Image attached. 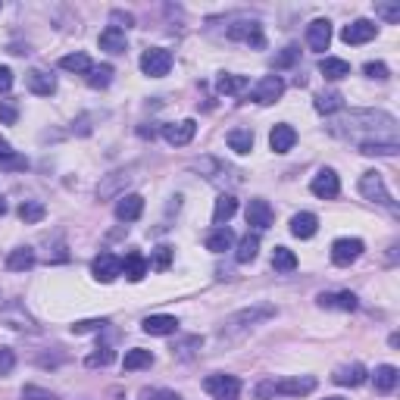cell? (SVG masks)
Here are the masks:
<instances>
[{
  "instance_id": "cell-22",
  "label": "cell",
  "mask_w": 400,
  "mask_h": 400,
  "mask_svg": "<svg viewBox=\"0 0 400 400\" xmlns=\"http://www.w3.org/2000/svg\"><path fill=\"white\" fill-rule=\"evenodd\" d=\"M316 228H319V219L312 216V212H297V216L291 219V235L294 238H312L316 235Z\"/></svg>"
},
{
  "instance_id": "cell-44",
  "label": "cell",
  "mask_w": 400,
  "mask_h": 400,
  "mask_svg": "<svg viewBox=\"0 0 400 400\" xmlns=\"http://www.w3.org/2000/svg\"><path fill=\"white\" fill-rule=\"evenodd\" d=\"M19 119V106L12 100H0V122L3 125H16Z\"/></svg>"
},
{
  "instance_id": "cell-42",
  "label": "cell",
  "mask_w": 400,
  "mask_h": 400,
  "mask_svg": "<svg viewBox=\"0 0 400 400\" xmlns=\"http://www.w3.org/2000/svg\"><path fill=\"white\" fill-rule=\"evenodd\" d=\"M300 60V47H294V44H288L285 50H281L278 56H275V69H288V66H294V62Z\"/></svg>"
},
{
  "instance_id": "cell-11",
  "label": "cell",
  "mask_w": 400,
  "mask_h": 400,
  "mask_svg": "<svg viewBox=\"0 0 400 400\" xmlns=\"http://www.w3.org/2000/svg\"><path fill=\"white\" fill-rule=\"evenodd\" d=\"M285 94V81L278 78V75H266V78H260V85L253 88V100L256 103H275V100Z\"/></svg>"
},
{
  "instance_id": "cell-13",
  "label": "cell",
  "mask_w": 400,
  "mask_h": 400,
  "mask_svg": "<svg viewBox=\"0 0 400 400\" xmlns=\"http://www.w3.org/2000/svg\"><path fill=\"white\" fill-rule=\"evenodd\" d=\"M375 31H378V25H375V22H369V19H356V22L344 25L341 38L347 44H366V41H372V38H375Z\"/></svg>"
},
{
  "instance_id": "cell-14",
  "label": "cell",
  "mask_w": 400,
  "mask_h": 400,
  "mask_svg": "<svg viewBox=\"0 0 400 400\" xmlns=\"http://www.w3.org/2000/svg\"><path fill=\"white\" fill-rule=\"evenodd\" d=\"M25 85H28V91L38 94V97H50V94L56 91V78L50 72H44V69H31Z\"/></svg>"
},
{
  "instance_id": "cell-27",
  "label": "cell",
  "mask_w": 400,
  "mask_h": 400,
  "mask_svg": "<svg viewBox=\"0 0 400 400\" xmlns=\"http://www.w3.org/2000/svg\"><path fill=\"white\" fill-rule=\"evenodd\" d=\"M3 322H10V328H28L35 331V322H31V316L22 310V303H10L3 310Z\"/></svg>"
},
{
  "instance_id": "cell-9",
  "label": "cell",
  "mask_w": 400,
  "mask_h": 400,
  "mask_svg": "<svg viewBox=\"0 0 400 400\" xmlns=\"http://www.w3.org/2000/svg\"><path fill=\"white\" fill-rule=\"evenodd\" d=\"M306 44H310V50H316V53L328 50V44H331V22L328 19H312V22L306 25Z\"/></svg>"
},
{
  "instance_id": "cell-12",
  "label": "cell",
  "mask_w": 400,
  "mask_h": 400,
  "mask_svg": "<svg viewBox=\"0 0 400 400\" xmlns=\"http://www.w3.org/2000/svg\"><path fill=\"white\" fill-rule=\"evenodd\" d=\"M272 219H275L272 206H269L262 197H253V200L247 203V225H253L256 231L269 228V225H272Z\"/></svg>"
},
{
  "instance_id": "cell-24",
  "label": "cell",
  "mask_w": 400,
  "mask_h": 400,
  "mask_svg": "<svg viewBox=\"0 0 400 400\" xmlns=\"http://www.w3.org/2000/svg\"><path fill=\"white\" fill-rule=\"evenodd\" d=\"M319 72H322L325 78H331V81L347 78V75H350V62L347 60H338V56H325V60L319 62Z\"/></svg>"
},
{
  "instance_id": "cell-39",
  "label": "cell",
  "mask_w": 400,
  "mask_h": 400,
  "mask_svg": "<svg viewBox=\"0 0 400 400\" xmlns=\"http://www.w3.org/2000/svg\"><path fill=\"white\" fill-rule=\"evenodd\" d=\"M112 81V66L110 62H103V66H91V72H88V85L91 88H106Z\"/></svg>"
},
{
  "instance_id": "cell-55",
  "label": "cell",
  "mask_w": 400,
  "mask_h": 400,
  "mask_svg": "<svg viewBox=\"0 0 400 400\" xmlns=\"http://www.w3.org/2000/svg\"><path fill=\"white\" fill-rule=\"evenodd\" d=\"M325 400H344V397H325Z\"/></svg>"
},
{
  "instance_id": "cell-45",
  "label": "cell",
  "mask_w": 400,
  "mask_h": 400,
  "mask_svg": "<svg viewBox=\"0 0 400 400\" xmlns=\"http://www.w3.org/2000/svg\"><path fill=\"white\" fill-rule=\"evenodd\" d=\"M106 325V319H81V322L72 325L75 335H88V331H100Z\"/></svg>"
},
{
  "instance_id": "cell-47",
  "label": "cell",
  "mask_w": 400,
  "mask_h": 400,
  "mask_svg": "<svg viewBox=\"0 0 400 400\" xmlns=\"http://www.w3.org/2000/svg\"><path fill=\"white\" fill-rule=\"evenodd\" d=\"M375 12L385 16L388 22H397V19H400V6L397 3H375Z\"/></svg>"
},
{
  "instance_id": "cell-51",
  "label": "cell",
  "mask_w": 400,
  "mask_h": 400,
  "mask_svg": "<svg viewBox=\"0 0 400 400\" xmlns=\"http://www.w3.org/2000/svg\"><path fill=\"white\" fill-rule=\"evenodd\" d=\"M0 166H3V169H25V166H28V160H25V156H6Z\"/></svg>"
},
{
  "instance_id": "cell-53",
  "label": "cell",
  "mask_w": 400,
  "mask_h": 400,
  "mask_svg": "<svg viewBox=\"0 0 400 400\" xmlns=\"http://www.w3.org/2000/svg\"><path fill=\"white\" fill-rule=\"evenodd\" d=\"M6 156H12V150H10V141H6V138H0V162H3Z\"/></svg>"
},
{
  "instance_id": "cell-40",
  "label": "cell",
  "mask_w": 400,
  "mask_h": 400,
  "mask_svg": "<svg viewBox=\"0 0 400 400\" xmlns=\"http://www.w3.org/2000/svg\"><path fill=\"white\" fill-rule=\"evenodd\" d=\"M116 360V353H112V347H106V344H100V347H94V353L85 360L88 369H97V366H110V362Z\"/></svg>"
},
{
  "instance_id": "cell-21",
  "label": "cell",
  "mask_w": 400,
  "mask_h": 400,
  "mask_svg": "<svg viewBox=\"0 0 400 400\" xmlns=\"http://www.w3.org/2000/svg\"><path fill=\"white\" fill-rule=\"evenodd\" d=\"M141 328L147 331V335H172V331L178 328V319L175 316H147L141 322Z\"/></svg>"
},
{
  "instance_id": "cell-29",
  "label": "cell",
  "mask_w": 400,
  "mask_h": 400,
  "mask_svg": "<svg viewBox=\"0 0 400 400\" xmlns=\"http://www.w3.org/2000/svg\"><path fill=\"white\" fill-rule=\"evenodd\" d=\"M228 147L235 150V153H250L253 150V131L250 128H235V131H228Z\"/></svg>"
},
{
  "instance_id": "cell-26",
  "label": "cell",
  "mask_w": 400,
  "mask_h": 400,
  "mask_svg": "<svg viewBox=\"0 0 400 400\" xmlns=\"http://www.w3.org/2000/svg\"><path fill=\"white\" fill-rule=\"evenodd\" d=\"M216 88H219V94H244L250 88V81H247V75L225 72V75H219V78H216Z\"/></svg>"
},
{
  "instance_id": "cell-46",
  "label": "cell",
  "mask_w": 400,
  "mask_h": 400,
  "mask_svg": "<svg viewBox=\"0 0 400 400\" xmlns=\"http://www.w3.org/2000/svg\"><path fill=\"white\" fill-rule=\"evenodd\" d=\"M16 369V353L10 347H0V375H10Z\"/></svg>"
},
{
  "instance_id": "cell-18",
  "label": "cell",
  "mask_w": 400,
  "mask_h": 400,
  "mask_svg": "<svg viewBox=\"0 0 400 400\" xmlns=\"http://www.w3.org/2000/svg\"><path fill=\"white\" fill-rule=\"evenodd\" d=\"M319 306H328V310H356L360 300L353 291H338V294H319Z\"/></svg>"
},
{
  "instance_id": "cell-2",
  "label": "cell",
  "mask_w": 400,
  "mask_h": 400,
  "mask_svg": "<svg viewBox=\"0 0 400 400\" xmlns=\"http://www.w3.org/2000/svg\"><path fill=\"white\" fill-rule=\"evenodd\" d=\"M360 194H362L366 200H372V203H381V206H388V210H397L378 172H362V178H360Z\"/></svg>"
},
{
  "instance_id": "cell-6",
  "label": "cell",
  "mask_w": 400,
  "mask_h": 400,
  "mask_svg": "<svg viewBox=\"0 0 400 400\" xmlns=\"http://www.w3.org/2000/svg\"><path fill=\"white\" fill-rule=\"evenodd\" d=\"M91 272H94V278H97V281L110 285V281H116L119 275H122V260L112 256V253H100V256H94Z\"/></svg>"
},
{
  "instance_id": "cell-50",
  "label": "cell",
  "mask_w": 400,
  "mask_h": 400,
  "mask_svg": "<svg viewBox=\"0 0 400 400\" xmlns=\"http://www.w3.org/2000/svg\"><path fill=\"white\" fill-rule=\"evenodd\" d=\"M112 22H119L116 28H128V25H135V16H131V12H122V10H112Z\"/></svg>"
},
{
  "instance_id": "cell-28",
  "label": "cell",
  "mask_w": 400,
  "mask_h": 400,
  "mask_svg": "<svg viewBox=\"0 0 400 400\" xmlns=\"http://www.w3.org/2000/svg\"><path fill=\"white\" fill-rule=\"evenodd\" d=\"M256 253H260V235L247 231V235L241 238V244H238V250H235V260L238 262H250V260H256Z\"/></svg>"
},
{
  "instance_id": "cell-15",
  "label": "cell",
  "mask_w": 400,
  "mask_h": 400,
  "mask_svg": "<svg viewBox=\"0 0 400 400\" xmlns=\"http://www.w3.org/2000/svg\"><path fill=\"white\" fill-rule=\"evenodd\" d=\"M141 212H144V197H141V194H122V197H119L116 216L122 219V222H135Z\"/></svg>"
},
{
  "instance_id": "cell-33",
  "label": "cell",
  "mask_w": 400,
  "mask_h": 400,
  "mask_svg": "<svg viewBox=\"0 0 400 400\" xmlns=\"http://www.w3.org/2000/svg\"><path fill=\"white\" fill-rule=\"evenodd\" d=\"M60 66L66 69V72H75V75H88V72H91V60H88V53H66L60 60Z\"/></svg>"
},
{
  "instance_id": "cell-49",
  "label": "cell",
  "mask_w": 400,
  "mask_h": 400,
  "mask_svg": "<svg viewBox=\"0 0 400 400\" xmlns=\"http://www.w3.org/2000/svg\"><path fill=\"white\" fill-rule=\"evenodd\" d=\"M12 88V69L10 66H0V94H6Z\"/></svg>"
},
{
  "instance_id": "cell-41",
  "label": "cell",
  "mask_w": 400,
  "mask_h": 400,
  "mask_svg": "<svg viewBox=\"0 0 400 400\" xmlns=\"http://www.w3.org/2000/svg\"><path fill=\"white\" fill-rule=\"evenodd\" d=\"M169 262H172V247H166V244H160V247L153 250V256H150V262H147V266H150V269H156V272H166V269H169Z\"/></svg>"
},
{
  "instance_id": "cell-48",
  "label": "cell",
  "mask_w": 400,
  "mask_h": 400,
  "mask_svg": "<svg viewBox=\"0 0 400 400\" xmlns=\"http://www.w3.org/2000/svg\"><path fill=\"white\" fill-rule=\"evenodd\" d=\"M362 72H366L369 78H388V66H385V62H366V66H362Z\"/></svg>"
},
{
  "instance_id": "cell-3",
  "label": "cell",
  "mask_w": 400,
  "mask_h": 400,
  "mask_svg": "<svg viewBox=\"0 0 400 400\" xmlns=\"http://www.w3.org/2000/svg\"><path fill=\"white\" fill-rule=\"evenodd\" d=\"M141 69L144 75H150V78H162V75H169V69H172V53L162 47H150L141 53Z\"/></svg>"
},
{
  "instance_id": "cell-16",
  "label": "cell",
  "mask_w": 400,
  "mask_h": 400,
  "mask_svg": "<svg viewBox=\"0 0 400 400\" xmlns=\"http://www.w3.org/2000/svg\"><path fill=\"white\" fill-rule=\"evenodd\" d=\"M294 144H297V131H294L291 125H275V128L269 131V147H272L275 153H288Z\"/></svg>"
},
{
  "instance_id": "cell-52",
  "label": "cell",
  "mask_w": 400,
  "mask_h": 400,
  "mask_svg": "<svg viewBox=\"0 0 400 400\" xmlns=\"http://www.w3.org/2000/svg\"><path fill=\"white\" fill-rule=\"evenodd\" d=\"M153 400H181V394H175V391H153Z\"/></svg>"
},
{
  "instance_id": "cell-1",
  "label": "cell",
  "mask_w": 400,
  "mask_h": 400,
  "mask_svg": "<svg viewBox=\"0 0 400 400\" xmlns=\"http://www.w3.org/2000/svg\"><path fill=\"white\" fill-rule=\"evenodd\" d=\"M316 388V378L312 375H303V378H285V381H262L256 388V397L260 400H269L272 394H291V397H300V394H310Z\"/></svg>"
},
{
  "instance_id": "cell-20",
  "label": "cell",
  "mask_w": 400,
  "mask_h": 400,
  "mask_svg": "<svg viewBox=\"0 0 400 400\" xmlns=\"http://www.w3.org/2000/svg\"><path fill=\"white\" fill-rule=\"evenodd\" d=\"M100 50H106V53H125V31L116 28V25L103 28L100 31Z\"/></svg>"
},
{
  "instance_id": "cell-17",
  "label": "cell",
  "mask_w": 400,
  "mask_h": 400,
  "mask_svg": "<svg viewBox=\"0 0 400 400\" xmlns=\"http://www.w3.org/2000/svg\"><path fill=\"white\" fill-rule=\"evenodd\" d=\"M147 260H144V253L141 250H128L125 253V260H122V272H125V278L128 281H141L144 275H147Z\"/></svg>"
},
{
  "instance_id": "cell-32",
  "label": "cell",
  "mask_w": 400,
  "mask_h": 400,
  "mask_svg": "<svg viewBox=\"0 0 400 400\" xmlns=\"http://www.w3.org/2000/svg\"><path fill=\"white\" fill-rule=\"evenodd\" d=\"M269 316H275V306H253V310H244V312H238V316H231V325H253Z\"/></svg>"
},
{
  "instance_id": "cell-31",
  "label": "cell",
  "mask_w": 400,
  "mask_h": 400,
  "mask_svg": "<svg viewBox=\"0 0 400 400\" xmlns=\"http://www.w3.org/2000/svg\"><path fill=\"white\" fill-rule=\"evenodd\" d=\"M231 241H235V235H231L225 225H219L216 231H210V235H206V250H212V253H222V250L231 247Z\"/></svg>"
},
{
  "instance_id": "cell-4",
  "label": "cell",
  "mask_w": 400,
  "mask_h": 400,
  "mask_svg": "<svg viewBox=\"0 0 400 400\" xmlns=\"http://www.w3.org/2000/svg\"><path fill=\"white\" fill-rule=\"evenodd\" d=\"M203 388L216 400H238V394H241V378H235V375H210V378L203 381Z\"/></svg>"
},
{
  "instance_id": "cell-35",
  "label": "cell",
  "mask_w": 400,
  "mask_h": 400,
  "mask_svg": "<svg viewBox=\"0 0 400 400\" xmlns=\"http://www.w3.org/2000/svg\"><path fill=\"white\" fill-rule=\"evenodd\" d=\"M272 269H275V272H294V269H297V256H294L288 247H275Z\"/></svg>"
},
{
  "instance_id": "cell-30",
  "label": "cell",
  "mask_w": 400,
  "mask_h": 400,
  "mask_svg": "<svg viewBox=\"0 0 400 400\" xmlns=\"http://www.w3.org/2000/svg\"><path fill=\"white\" fill-rule=\"evenodd\" d=\"M397 378H400V372L394 366H378L375 369V391L391 394L394 388H397Z\"/></svg>"
},
{
  "instance_id": "cell-38",
  "label": "cell",
  "mask_w": 400,
  "mask_h": 400,
  "mask_svg": "<svg viewBox=\"0 0 400 400\" xmlns=\"http://www.w3.org/2000/svg\"><path fill=\"white\" fill-rule=\"evenodd\" d=\"M360 150L366 156H394L397 153V141H369V144H360Z\"/></svg>"
},
{
  "instance_id": "cell-37",
  "label": "cell",
  "mask_w": 400,
  "mask_h": 400,
  "mask_svg": "<svg viewBox=\"0 0 400 400\" xmlns=\"http://www.w3.org/2000/svg\"><path fill=\"white\" fill-rule=\"evenodd\" d=\"M316 110L319 112H338V110H344V97L338 91H322L316 97Z\"/></svg>"
},
{
  "instance_id": "cell-43",
  "label": "cell",
  "mask_w": 400,
  "mask_h": 400,
  "mask_svg": "<svg viewBox=\"0 0 400 400\" xmlns=\"http://www.w3.org/2000/svg\"><path fill=\"white\" fill-rule=\"evenodd\" d=\"M22 400H60L53 391L47 388H38V385H25L22 388Z\"/></svg>"
},
{
  "instance_id": "cell-7",
  "label": "cell",
  "mask_w": 400,
  "mask_h": 400,
  "mask_svg": "<svg viewBox=\"0 0 400 400\" xmlns=\"http://www.w3.org/2000/svg\"><path fill=\"white\" fill-rule=\"evenodd\" d=\"M194 135H197V122H194V119H181V122L162 125V138H166L172 147H185V144H191Z\"/></svg>"
},
{
  "instance_id": "cell-19",
  "label": "cell",
  "mask_w": 400,
  "mask_h": 400,
  "mask_svg": "<svg viewBox=\"0 0 400 400\" xmlns=\"http://www.w3.org/2000/svg\"><path fill=\"white\" fill-rule=\"evenodd\" d=\"M331 378H335L338 385H344V388H360L362 381H366V369H362L360 362H350V366L335 369V375H331Z\"/></svg>"
},
{
  "instance_id": "cell-36",
  "label": "cell",
  "mask_w": 400,
  "mask_h": 400,
  "mask_svg": "<svg viewBox=\"0 0 400 400\" xmlns=\"http://www.w3.org/2000/svg\"><path fill=\"white\" fill-rule=\"evenodd\" d=\"M44 216H47V206H44L41 200H25V203L19 206V219H22V222H41Z\"/></svg>"
},
{
  "instance_id": "cell-23",
  "label": "cell",
  "mask_w": 400,
  "mask_h": 400,
  "mask_svg": "<svg viewBox=\"0 0 400 400\" xmlns=\"http://www.w3.org/2000/svg\"><path fill=\"white\" fill-rule=\"evenodd\" d=\"M31 266H35V250L31 247H16L6 256V269H10V272H25V269H31Z\"/></svg>"
},
{
  "instance_id": "cell-8",
  "label": "cell",
  "mask_w": 400,
  "mask_h": 400,
  "mask_svg": "<svg viewBox=\"0 0 400 400\" xmlns=\"http://www.w3.org/2000/svg\"><path fill=\"white\" fill-rule=\"evenodd\" d=\"M228 38H231V41L250 44V47H256V50H260L262 44H266V38H262V25H260V22H235V25H228Z\"/></svg>"
},
{
  "instance_id": "cell-5",
  "label": "cell",
  "mask_w": 400,
  "mask_h": 400,
  "mask_svg": "<svg viewBox=\"0 0 400 400\" xmlns=\"http://www.w3.org/2000/svg\"><path fill=\"white\" fill-rule=\"evenodd\" d=\"M362 253V241L360 238H338L335 244H331V262L335 266H350V262H356Z\"/></svg>"
},
{
  "instance_id": "cell-34",
  "label": "cell",
  "mask_w": 400,
  "mask_h": 400,
  "mask_svg": "<svg viewBox=\"0 0 400 400\" xmlns=\"http://www.w3.org/2000/svg\"><path fill=\"white\" fill-rule=\"evenodd\" d=\"M150 362H153V353H150V350H141V347H135V350H128V353H125L122 366L128 369V372H135V369H147Z\"/></svg>"
},
{
  "instance_id": "cell-25",
  "label": "cell",
  "mask_w": 400,
  "mask_h": 400,
  "mask_svg": "<svg viewBox=\"0 0 400 400\" xmlns=\"http://www.w3.org/2000/svg\"><path fill=\"white\" fill-rule=\"evenodd\" d=\"M235 212H238V200L231 197V194H219V197H216V206H212V222L222 225V222H228Z\"/></svg>"
},
{
  "instance_id": "cell-10",
  "label": "cell",
  "mask_w": 400,
  "mask_h": 400,
  "mask_svg": "<svg viewBox=\"0 0 400 400\" xmlns=\"http://www.w3.org/2000/svg\"><path fill=\"white\" fill-rule=\"evenodd\" d=\"M310 191L316 194V197H322V200H335L338 191H341V181H338V175L331 172V169H319L316 178H312V185H310Z\"/></svg>"
},
{
  "instance_id": "cell-54",
  "label": "cell",
  "mask_w": 400,
  "mask_h": 400,
  "mask_svg": "<svg viewBox=\"0 0 400 400\" xmlns=\"http://www.w3.org/2000/svg\"><path fill=\"white\" fill-rule=\"evenodd\" d=\"M3 212H6V200H0V216H3Z\"/></svg>"
}]
</instances>
